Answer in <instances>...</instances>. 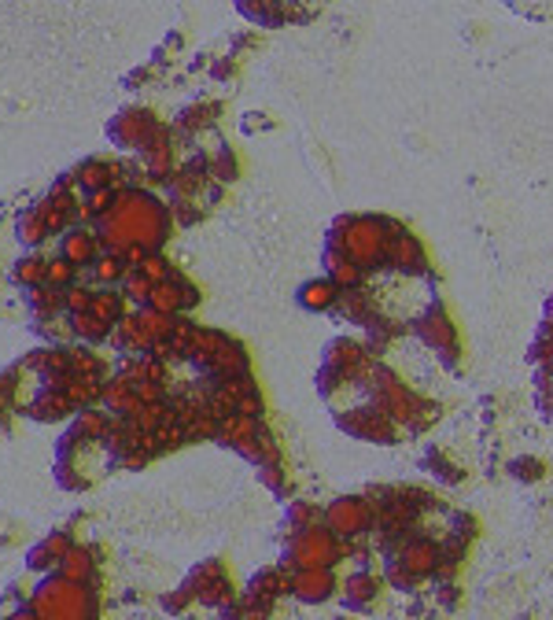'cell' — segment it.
<instances>
[{
    "mask_svg": "<svg viewBox=\"0 0 553 620\" xmlns=\"http://www.w3.org/2000/svg\"><path fill=\"white\" fill-rule=\"evenodd\" d=\"M114 200H118V188H100V192H86V204H82V211H86V218H93V222H104V218L111 214Z\"/></svg>",
    "mask_w": 553,
    "mask_h": 620,
    "instance_id": "36",
    "label": "cell"
},
{
    "mask_svg": "<svg viewBox=\"0 0 553 620\" xmlns=\"http://www.w3.org/2000/svg\"><path fill=\"white\" fill-rule=\"evenodd\" d=\"M174 214H177V222L181 225H195V222H200L204 214H200V207H192V204H177V207H170Z\"/></svg>",
    "mask_w": 553,
    "mask_h": 620,
    "instance_id": "50",
    "label": "cell"
},
{
    "mask_svg": "<svg viewBox=\"0 0 553 620\" xmlns=\"http://www.w3.org/2000/svg\"><path fill=\"white\" fill-rule=\"evenodd\" d=\"M56 572H59L63 579H70V584L93 588V579H96V551H93V547H82V542H74V547L67 551V558L59 561Z\"/></svg>",
    "mask_w": 553,
    "mask_h": 620,
    "instance_id": "13",
    "label": "cell"
},
{
    "mask_svg": "<svg viewBox=\"0 0 553 620\" xmlns=\"http://www.w3.org/2000/svg\"><path fill=\"white\" fill-rule=\"evenodd\" d=\"M151 281L141 274V269H130L126 274V281H122V296L130 299V303H137V306H148V299H151Z\"/></svg>",
    "mask_w": 553,
    "mask_h": 620,
    "instance_id": "39",
    "label": "cell"
},
{
    "mask_svg": "<svg viewBox=\"0 0 553 620\" xmlns=\"http://www.w3.org/2000/svg\"><path fill=\"white\" fill-rule=\"evenodd\" d=\"M322 514L313 502H288V510H285V532H303V528H313V524H322Z\"/></svg>",
    "mask_w": 553,
    "mask_h": 620,
    "instance_id": "33",
    "label": "cell"
},
{
    "mask_svg": "<svg viewBox=\"0 0 553 620\" xmlns=\"http://www.w3.org/2000/svg\"><path fill=\"white\" fill-rule=\"evenodd\" d=\"M322 524L332 535H340L343 542L347 539H358V535H366L373 528V502L366 495H343V498L332 502V506H325Z\"/></svg>",
    "mask_w": 553,
    "mask_h": 620,
    "instance_id": "4",
    "label": "cell"
},
{
    "mask_svg": "<svg viewBox=\"0 0 553 620\" xmlns=\"http://www.w3.org/2000/svg\"><path fill=\"white\" fill-rule=\"evenodd\" d=\"M288 579H292V572L288 569H262V572H255L251 579H248V595H255V598H262V602H276L281 595H288Z\"/></svg>",
    "mask_w": 553,
    "mask_h": 620,
    "instance_id": "19",
    "label": "cell"
},
{
    "mask_svg": "<svg viewBox=\"0 0 553 620\" xmlns=\"http://www.w3.org/2000/svg\"><path fill=\"white\" fill-rule=\"evenodd\" d=\"M211 74H214V78H232V59L214 63V67H211Z\"/></svg>",
    "mask_w": 553,
    "mask_h": 620,
    "instance_id": "51",
    "label": "cell"
},
{
    "mask_svg": "<svg viewBox=\"0 0 553 620\" xmlns=\"http://www.w3.org/2000/svg\"><path fill=\"white\" fill-rule=\"evenodd\" d=\"M394 561H399L410 576H417L421 584L424 579L436 572V561H440V542L436 539H428V535H421V532H410L399 547H394V554H391Z\"/></svg>",
    "mask_w": 553,
    "mask_h": 620,
    "instance_id": "7",
    "label": "cell"
},
{
    "mask_svg": "<svg viewBox=\"0 0 553 620\" xmlns=\"http://www.w3.org/2000/svg\"><path fill=\"white\" fill-rule=\"evenodd\" d=\"M336 299H340V292H336V285H332L329 278L306 281V285L299 288V306H303V310H313V315H322V310H332Z\"/></svg>",
    "mask_w": 553,
    "mask_h": 620,
    "instance_id": "23",
    "label": "cell"
},
{
    "mask_svg": "<svg viewBox=\"0 0 553 620\" xmlns=\"http://www.w3.org/2000/svg\"><path fill=\"white\" fill-rule=\"evenodd\" d=\"M384 576H387V584H391L394 591H399V595H413V591L421 588V579H417V576H410V572H406L399 561H394V558L387 561V572H384Z\"/></svg>",
    "mask_w": 553,
    "mask_h": 620,
    "instance_id": "41",
    "label": "cell"
},
{
    "mask_svg": "<svg viewBox=\"0 0 553 620\" xmlns=\"http://www.w3.org/2000/svg\"><path fill=\"white\" fill-rule=\"evenodd\" d=\"M96 248H100L96 232L74 225V229L63 232V241H59V259H67L70 266H93L96 262Z\"/></svg>",
    "mask_w": 553,
    "mask_h": 620,
    "instance_id": "15",
    "label": "cell"
},
{
    "mask_svg": "<svg viewBox=\"0 0 553 620\" xmlns=\"http://www.w3.org/2000/svg\"><path fill=\"white\" fill-rule=\"evenodd\" d=\"M159 123H155V114L144 111V107H130L122 114H114V123H111V141L118 148H130V151H144L155 137H159Z\"/></svg>",
    "mask_w": 553,
    "mask_h": 620,
    "instance_id": "5",
    "label": "cell"
},
{
    "mask_svg": "<svg viewBox=\"0 0 553 620\" xmlns=\"http://www.w3.org/2000/svg\"><path fill=\"white\" fill-rule=\"evenodd\" d=\"M380 595V579L369 576V572H354L343 579V606L354 609V613H366Z\"/></svg>",
    "mask_w": 553,
    "mask_h": 620,
    "instance_id": "17",
    "label": "cell"
},
{
    "mask_svg": "<svg viewBox=\"0 0 553 620\" xmlns=\"http://www.w3.org/2000/svg\"><path fill=\"white\" fill-rule=\"evenodd\" d=\"M70 373H74V377H89V380L104 384V380H107V362L93 355V347H89V343H82V347H70Z\"/></svg>",
    "mask_w": 553,
    "mask_h": 620,
    "instance_id": "26",
    "label": "cell"
},
{
    "mask_svg": "<svg viewBox=\"0 0 553 620\" xmlns=\"http://www.w3.org/2000/svg\"><path fill=\"white\" fill-rule=\"evenodd\" d=\"M70 547H74V535L52 532V535H45V539L26 554V569H33V572H52V569H59V561L67 558Z\"/></svg>",
    "mask_w": 553,
    "mask_h": 620,
    "instance_id": "11",
    "label": "cell"
},
{
    "mask_svg": "<svg viewBox=\"0 0 553 620\" xmlns=\"http://www.w3.org/2000/svg\"><path fill=\"white\" fill-rule=\"evenodd\" d=\"M192 602H195V595H192L185 584H181L177 591H170V595H163V598H159V606H163L167 613H185Z\"/></svg>",
    "mask_w": 553,
    "mask_h": 620,
    "instance_id": "46",
    "label": "cell"
},
{
    "mask_svg": "<svg viewBox=\"0 0 553 620\" xmlns=\"http://www.w3.org/2000/svg\"><path fill=\"white\" fill-rule=\"evenodd\" d=\"M107 429H111V414L107 410H93V406L77 410L74 421H70V433L82 443H100L107 436Z\"/></svg>",
    "mask_w": 553,
    "mask_h": 620,
    "instance_id": "22",
    "label": "cell"
},
{
    "mask_svg": "<svg viewBox=\"0 0 553 620\" xmlns=\"http://www.w3.org/2000/svg\"><path fill=\"white\" fill-rule=\"evenodd\" d=\"M436 595H440V606H443V609H454L461 591H458V584H454V579H447V584H440V588H436Z\"/></svg>",
    "mask_w": 553,
    "mask_h": 620,
    "instance_id": "49",
    "label": "cell"
},
{
    "mask_svg": "<svg viewBox=\"0 0 553 620\" xmlns=\"http://www.w3.org/2000/svg\"><path fill=\"white\" fill-rule=\"evenodd\" d=\"M509 473L517 477V480H524V484H531V480H539L546 473V465L539 458H517V461L509 465Z\"/></svg>",
    "mask_w": 553,
    "mask_h": 620,
    "instance_id": "45",
    "label": "cell"
},
{
    "mask_svg": "<svg viewBox=\"0 0 553 620\" xmlns=\"http://www.w3.org/2000/svg\"><path fill=\"white\" fill-rule=\"evenodd\" d=\"M185 292H188V281H185L181 274H174L170 281H163V285L151 288L148 306L159 310V315H167V318H177L181 310H185Z\"/></svg>",
    "mask_w": 553,
    "mask_h": 620,
    "instance_id": "18",
    "label": "cell"
},
{
    "mask_svg": "<svg viewBox=\"0 0 553 620\" xmlns=\"http://www.w3.org/2000/svg\"><path fill=\"white\" fill-rule=\"evenodd\" d=\"M454 532L465 535V539H476L480 524H476V517H472V514H454Z\"/></svg>",
    "mask_w": 553,
    "mask_h": 620,
    "instance_id": "48",
    "label": "cell"
},
{
    "mask_svg": "<svg viewBox=\"0 0 553 620\" xmlns=\"http://www.w3.org/2000/svg\"><path fill=\"white\" fill-rule=\"evenodd\" d=\"M211 174L218 181H232L236 178V160H232V151L222 144L218 151H211Z\"/></svg>",
    "mask_w": 553,
    "mask_h": 620,
    "instance_id": "43",
    "label": "cell"
},
{
    "mask_svg": "<svg viewBox=\"0 0 553 620\" xmlns=\"http://www.w3.org/2000/svg\"><path fill=\"white\" fill-rule=\"evenodd\" d=\"M258 480L273 491V495H292V484H288V477H285V470H281V465H266V470H258Z\"/></svg>",
    "mask_w": 553,
    "mask_h": 620,
    "instance_id": "44",
    "label": "cell"
},
{
    "mask_svg": "<svg viewBox=\"0 0 553 620\" xmlns=\"http://www.w3.org/2000/svg\"><path fill=\"white\" fill-rule=\"evenodd\" d=\"M141 274H144L151 285H163V281H170V278L177 274V269H174V266H170V262H167L159 251H151V255L141 262Z\"/></svg>",
    "mask_w": 553,
    "mask_h": 620,
    "instance_id": "40",
    "label": "cell"
},
{
    "mask_svg": "<svg viewBox=\"0 0 553 620\" xmlns=\"http://www.w3.org/2000/svg\"><path fill=\"white\" fill-rule=\"evenodd\" d=\"M417 333H421V340L428 347H436L447 362L458 359V336H454V325H450V318H447V310H443L440 299L424 310V318L417 322Z\"/></svg>",
    "mask_w": 553,
    "mask_h": 620,
    "instance_id": "8",
    "label": "cell"
},
{
    "mask_svg": "<svg viewBox=\"0 0 553 620\" xmlns=\"http://www.w3.org/2000/svg\"><path fill=\"white\" fill-rule=\"evenodd\" d=\"M384 266H394V269H406V274H424V251L417 244V237L410 229L394 225L391 237H387V248H384Z\"/></svg>",
    "mask_w": 553,
    "mask_h": 620,
    "instance_id": "10",
    "label": "cell"
},
{
    "mask_svg": "<svg viewBox=\"0 0 553 620\" xmlns=\"http://www.w3.org/2000/svg\"><path fill=\"white\" fill-rule=\"evenodd\" d=\"M26 303L37 318H63V292L41 285V288H30L26 292Z\"/></svg>",
    "mask_w": 553,
    "mask_h": 620,
    "instance_id": "29",
    "label": "cell"
},
{
    "mask_svg": "<svg viewBox=\"0 0 553 620\" xmlns=\"http://www.w3.org/2000/svg\"><path fill=\"white\" fill-rule=\"evenodd\" d=\"M399 222H387V218H340L343 229V255L354 262L366 274V269L384 266V248L391 229Z\"/></svg>",
    "mask_w": 553,
    "mask_h": 620,
    "instance_id": "3",
    "label": "cell"
},
{
    "mask_svg": "<svg viewBox=\"0 0 553 620\" xmlns=\"http://www.w3.org/2000/svg\"><path fill=\"white\" fill-rule=\"evenodd\" d=\"M546 318H549V322H546V333H553V299H549V310H546Z\"/></svg>",
    "mask_w": 553,
    "mask_h": 620,
    "instance_id": "53",
    "label": "cell"
},
{
    "mask_svg": "<svg viewBox=\"0 0 553 620\" xmlns=\"http://www.w3.org/2000/svg\"><path fill=\"white\" fill-rule=\"evenodd\" d=\"M222 114V107L218 104H195V107H185L181 114H177V130L181 133H200V130H207L214 119Z\"/></svg>",
    "mask_w": 553,
    "mask_h": 620,
    "instance_id": "30",
    "label": "cell"
},
{
    "mask_svg": "<svg viewBox=\"0 0 553 620\" xmlns=\"http://www.w3.org/2000/svg\"><path fill=\"white\" fill-rule=\"evenodd\" d=\"M225 333H218V329H195V336H192V343H188V351H185V359L195 366V369H211V362L218 359V351H222V347H225Z\"/></svg>",
    "mask_w": 553,
    "mask_h": 620,
    "instance_id": "16",
    "label": "cell"
},
{
    "mask_svg": "<svg viewBox=\"0 0 553 620\" xmlns=\"http://www.w3.org/2000/svg\"><path fill=\"white\" fill-rule=\"evenodd\" d=\"M325 269H329V281L336 285V292H358L362 288V278L366 274L343 251H329L325 248Z\"/></svg>",
    "mask_w": 553,
    "mask_h": 620,
    "instance_id": "20",
    "label": "cell"
},
{
    "mask_svg": "<svg viewBox=\"0 0 553 620\" xmlns=\"http://www.w3.org/2000/svg\"><path fill=\"white\" fill-rule=\"evenodd\" d=\"M93 315L107 325H118L126 318V296L114 292V288H96L93 292Z\"/></svg>",
    "mask_w": 553,
    "mask_h": 620,
    "instance_id": "27",
    "label": "cell"
},
{
    "mask_svg": "<svg viewBox=\"0 0 553 620\" xmlns=\"http://www.w3.org/2000/svg\"><path fill=\"white\" fill-rule=\"evenodd\" d=\"M56 477H59V488H67V491H86L89 488V480H77L82 473L67 470V465H59V461H56Z\"/></svg>",
    "mask_w": 553,
    "mask_h": 620,
    "instance_id": "47",
    "label": "cell"
},
{
    "mask_svg": "<svg viewBox=\"0 0 553 620\" xmlns=\"http://www.w3.org/2000/svg\"><path fill=\"white\" fill-rule=\"evenodd\" d=\"M100 403H104V410H107L111 417H130V414L137 410L133 380H130V377H122V373L107 377V380H104V388H100Z\"/></svg>",
    "mask_w": 553,
    "mask_h": 620,
    "instance_id": "12",
    "label": "cell"
},
{
    "mask_svg": "<svg viewBox=\"0 0 553 620\" xmlns=\"http://www.w3.org/2000/svg\"><path fill=\"white\" fill-rule=\"evenodd\" d=\"M45 285L56 288V292H67L77 285V266H70L67 259H52L49 262V274H45Z\"/></svg>",
    "mask_w": 553,
    "mask_h": 620,
    "instance_id": "37",
    "label": "cell"
},
{
    "mask_svg": "<svg viewBox=\"0 0 553 620\" xmlns=\"http://www.w3.org/2000/svg\"><path fill=\"white\" fill-rule=\"evenodd\" d=\"M86 310H93V288L74 285L63 292V315H86Z\"/></svg>",
    "mask_w": 553,
    "mask_h": 620,
    "instance_id": "42",
    "label": "cell"
},
{
    "mask_svg": "<svg viewBox=\"0 0 553 620\" xmlns=\"http://www.w3.org/2000/svg\"><path fill=\"white\" fill-rule=\"evenodd\" d=\"M343 558V539L332 535L325 524H313L303 532H288L281 547V569H332Z\"/></svg>",
    "mask_w": 553,
    "mask_h": 620,
    "instance_id": "2",
    "label": "cell"
},
{
    "mask_svg": "<svg viewBox=\"0 0 553 620\" xmlns=\"http://www.w3.org/2000/svg\"><path fill=\"white\" fill-rule=\"evenodd\" d=\"M67 329H70V336L74 340H82V343H104L107 336H111V325L107 322H100L93 310H86V315H67Z\"/></svg>",
    "mask_w": 553,
    "mask_h": 620,
    "instance_id": "24",
    "label": "cell"
},
{
    "mask_svg": "<svg viewBox=\"0 0 553 620\" xmlns=\"http://www.w3.org/2000/svg\"><path fill=\"white\" fill-rule=\"evenodd\" d=\"M421 465H424V470H428L431 477H440L443 484H461V480H465V477H461V470H458V465H450V461H447V458H443L440 451H428Z\"/></svg>",
    "mask_w": 553,
    "mask_h": 620,
    "instance_id": "38",
    "label": "cell"
},
{
    "mask_svg": "<svg viewBox=\"0 0 553 620\" xmlns=\"http://www.w3.org/2000/svg\"><path fill=\"white\" fill-rule=\"evenodd\" d=\"M45 274H49V262L41 259V255H23V259H15V266H12V281L19 285V288H41L45 285Z\"/></svg>",
    "mask_w": 553,
    "mask_h": 620,
    "instance_id": "25",
    "label": "cell"
},
{
    "mask_svg": "<svg viewBox=\"0 0 553 620\" xmlns=\"http://www.w3.org/2000/svg\"><path fill=\"white\" fill-rule=\"evenodd\" d=\"M70 414H74V403H70L63 392H56V388H37V396L26 403V417L45 421V424L63 421V417H70Z\"/></svg>",
    "mask_w": 553,
    "mask_h": 620,
    "instance_id": "14",
    "label": "cell"
},
{
    "mask_svg": "<svg viewBox=\"0 0 553 620\" xmlns=\"http://www.w3.org/2000/svg\"><path fill=\"white\" fill-rule=\"evenodd\" d=\"M288 595L306 606H322L336 595V572L332 569H295L288 579Z\"/></svg>",
    "mask_w": 553,
    "mask_h": 620,
    "instance_id": "9",
    "label": "cell"
},
{
    "mask_svg": "<svg viewBox=\"0 0 553 620\" xmlns=\"http://www.w3.org/2000/svg\"><path fill=\"white\" fill-rule=\"evenodd\" d=\"M8 620H41V616H37V613H33L30 606H23V609H15V613H12Z\"/></svg>",
    "mask_w": 553,
    "mask_h": 620,
    "instance_id": "52",
    "label": "cell"
},
{
    "mask_svg": "<svg viewBox=\"0 0 553 620\" xmlns=\"http://www.w3.org/2000/svg\"><path fill=\"white\" fill-rule=\"evenodd\" d=\"M236 8H240V15H244V19L262 23V26H276V23H285V15H288V8H281V5H266V0H244V5H236Z\"/></svg>",
    "mask_w": 553,
    "mask_h": 620,
    "instance_id": "34",
    "label": "cell"
},
{
    "mask_svg": "<svg viewBox=\"0 0 553 620\" xmlns=\"http://www.w3.org/2000/svg\"><path fill=\"white\" fill-rule=\"evenodd\" d=\"M26 606L41 620H96L100 616V602H96L93 588L70 584L59 572L45 576L41 584L33 588V595L26 598Z\"/></svg>",
    "mask_w": 553,
    "mask_h": 620,
    "instance_id": "1",
    "label": "cell"
},
{
    "mask_svg": "<svg viewBox=\"0 0 553 620\" xmlns=\"http://www.w3.org/2000/svg\"><path fill=\"white\" fill-rule=\"evenodd\" d=\"M74 185H82L86 192H100V188H114V163L107 160H82L70 170Z\"/></svg>",
    "mask_w": 553,
    "mask_h": 620,
    "instance_id": "21",
    "label": "cell"
},
{
    "mask_svg": "<svg viewBox=\"0 0 553 620\" xmlns=\"http://www.w3.org/2000/svg\"><path fill=\"white\" fill-rule=\"evenodd\" d=\"M126 274H130V266L118 259V255H100L96 262H93V281L100 285V288H114V285H122L126 281Z\"/></svg>",
    "mask_w": 553,
    "mask_h": 620,
    "instance_id": "31",
    "label": "cell"
},
{
    "mask_svg": "<svg viewBox=\"0 0 553 620\" xmlns=\"http://www.w3.org/2000/svg\"><path fill=\"white\" fill-rule=\"evenodd\" d=\"M225 576V561L222 558H207V561H200L192 572H188V579H185V588L195 595L200 588H207V584H214V579H222Z\"/></svg>",
    "mask_w": 553,
    "mask_h": 620,
    "instance_id": "35",
    "label": "cell"
},
{
    "mask_svg": "<svg viewBox=\"0 0 553 620\" xmlns=\"http://www.w3.org/2000/svg\"><path fill=\"white\" fill-rule=\"evenodd\" d=\"M15 237H19V244H26V248L45 244L49 225H45V218H41V214H37V207H30V211H23V214L15 218Z\"/></svg>",
    "mask_w": 553,
    "mask_h": 620,
    "instance_id": "28",
    "label": "cell"
},
{
    "mask_svg": "<svg viewBox=\"0 0 553 620\" xmlns=\"http://www.w3.org/2000/svg\"><path fill=\"white\" fill-rule=\"evenodd\" d=\"M336 424L354 436V440H369V443H394V421L384 417L380 410L373 406H362V410H347V414H336Z\"/></svg>",
    "mask_w": 553,
    "mask_h": 620,
    "instance_id": "6",
    "label": "cell"
},
{
    "mask_svg": "<svg viewBox=\"0 0 553 620\" xmlns=\"http://www.w3.org/2000/svg\"><path fill=\"white\" fill-rule=\"evenodd\" d=\"M195 602L207 606V609H229L236 602V588L229 584V576H222V579H214V584L195 591Z\"/></svg>",
    "mask_w": 553,
    "mask_h": 620,
    "instance_id": "32",
    "label": "cell"
}]
</instances>
